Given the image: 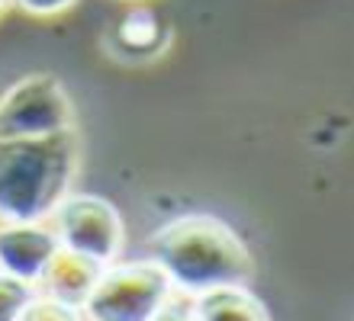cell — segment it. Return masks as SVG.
Returning <instances> with one entry per match:
<instances>
[{
	"label": "cell",
	"mask_w": 354,
	"mask_h": 321,
	"mask_svg": "<svg viewBox=\"0 0 354 321\" xmlns=\"http://www.w3.org/2000/svg\"><path fill=\"white\" fill-rule=\"evenodd\" d=\"M149 248L171 286L190 295L245 286L254 273V260L239 231L213 215L171 219L151 235Z\"/></svg>",
	"instance_id": "obj_1"
},
{
	"label": "cell",
	"mask_w": 354,
	"mask_h": 321,
	"mask_svg": "<svg viewBox=\"0 0 354 321\" xmlns=\"http://www.w3.org/2000/svg\"><path fill=\"white\" fill-rule=\"evenodd\" d=\"M77 132L0 138V222H48L77 177Z\"/></svg>",
	"instance_id": "obj_2"
},
{
	"label": "cell",
	"mask_w": 354,
	"mask_h": 321,
	"mask_svg": "<svg viewBox=\"0 0 354 321\" xmlns=\"http://www.w3.org/2000/svg\"><path fill=\"white\" fill-rule=\"evenodd\" d=\"M174 286L155 260H126L100 270L84 302L87 321H155L171 302Z\"/></svg>",
	"instance_id": "obj_3"
},
{
	"label": "cell",
	"mask_w": 354,
	"mask_h": 321,
	"mask_svg": "<svg viewBox=\"0 0 354 321\" xmlns=\"http://www.w3.org/2000/svg\"><path fill=\"white\" fill-rule=\"evenodd\" d=\"M55 228L58 244L71 254L87 257L97 266L116 264V257L126 241V228L116 206L93 193H68L55 215L48 219Z\"/></svg>",
	"instance_id": "obj_4"
},
{
	"label": "cell",
	"mask_w": 354,
	"mask_h": 321,
	"mask_svg": "<svg viewBox=\"0 0 354 321\" xmlns=\"http://www.w3.org/2000/svg\"><path fill=\"white\" fill-rule=\"evenodd\" d=\"M75 128V110L52 74H29L0 97V138H48Z\"/></svg>",
	"instance_id": "obj_5"
},
{
	"label": "cell",
	"mask_w": 354,
	"mask_h": 321,
	"mask_svg": "<svg viewBox=\"0 0 354 321\" xmlns=\"http://www.w3.org/2000/svg\"><path fill=\"white\" fill-rule=\"evenodd\" d=\"M58 248L48 222H0V273L10 280L39 286Z\"/></svg>",
	"instance_id": "obj_6"
},
{
	"label": "cell",
	"mask_w": 354,
	"mask_h": 321,
	"mask_svg": "<svg viewBox=\"0 0 354 321\" xmlns=\"http://www.w3.org/2000/svg\"><path fill=\"white\" fill-rule=\"evenodd\" d=\"M171 42L168 23L145 3H132L110 29V48L122 61H151Z\"/></svg>",
	"instance_id": "obj_7"
},
{
	"label": "cell",
	"mask_w": 354,
	"mask_h": 321,
	"mask_svg": "<svg viewBox=\"0 0 354 321\" xmlns=\"http://www.w3.org/2000/svg\"><path fill=\"white\" fill-rule=\"evenodd\" d=\"M100 270L103 266L91 264L87 257L58 248L55 257L48 260L46 273H42L39 283L46 286L48 299L65 302V305H71V309H84L87 295H91V289L97 286V280H100Z\"/></svg>",
	"instance_id": "obj_8"
},
{
	"label": "cell",
	"mask_w": 354,
	"mask_h": 321,
	"mask_svg": "<svg viewBox=\"0 0 354 321\" xmlns=\"http://www.w3.org/2000/svg\"><path fill=\"white\" fill-rule=\"evenodd\" d=\"M190 315L194 321H270L264 302L248 293V286H229L194 295Z\"/></svg>",
	"instance_id": "obj_9"
},
{
	"label": "cell",
	"mask_w": 354,
	"mask_h": 321,
	"mask_svg": "<svg viewBox=\"0 0 354 321\" xmlns=\"http://www.w3.org/2000/svg\"><path fill=\"white\" fill-rule=\"evenodd\" d=\"M17 321H84V318H81V309L55 302V299H48V295H32Z\"/></svg>",
	"instance_id": "obj_10"
},
{
	"label": "cell",
	"mask_w": 354,
	"mask_h": 321,
	"mask_svg": "<svg viewBox=\"0 0 354 321\" xmlns=\"http://www.w3.org/2000/svg\"><path fill=\"white\" fill-rule=\"evenodd\" d=\"M32 295H36V286H26L0 273V321H17Z\"/></svg>",
	"instance_id": "obj_11"
},
{
	"label": "cell",
	"mask_w": 354,
	"mask_h": 321,
	"mask_svg": "<svg viewBox=\"0 0 354 321\" xmlns=\"http://www.w3.org/2000/svg\"><path fill=\"white\" fill-rule=\"evenodd\" d=\"M77 0H10V7H19L29 17L48 19V17H62L68 10L75 7Z\"/></svg>",
	"instance_id": "obj_12"
},
{
	"label": "cell",
	"mask_w": 354,
	"mask_h": 321,
	"mask_svg": "<svg viewBox=\"0 0 354 321\" xmlns=\"http://www.w3.org/2000/svg\"><path fill=\"white\" fill-rule=\"evenodd\" d=\"M155 321H194V315H190V305L184 302H171L165 312L158 315Z\"/></svg>",
	"instance_id": "obj_13"
},
{
	"label": "cell",
	"mask_w": 354,
	"mask_h": 321,
	"mask_svg": "<svg viewBox=\"0 0 354 321\" xmlns=\"http://www.w3.org/2000/svg\"><path fill=\"white\" fill-rule=\"evenodd\" d=\"M7 7H10V0H0V17L7 13Z\"/></svg>",
	"instance_id": "obj_14"
},
{
	"label": "cell",
	"mask_w": 354,
	"mask_h": 321,
	"mask_svg": "<svg viewBox=\"0 0 354 321\" xmlns=\"http://www.w3.org/2000/svg\"><path fill=\"white\" fill-rule=\"evenodd\" d=\"M129 3H142V0H129Z\"/></svg>",
	"instance_id": "obj_15"
}]
</instances>
